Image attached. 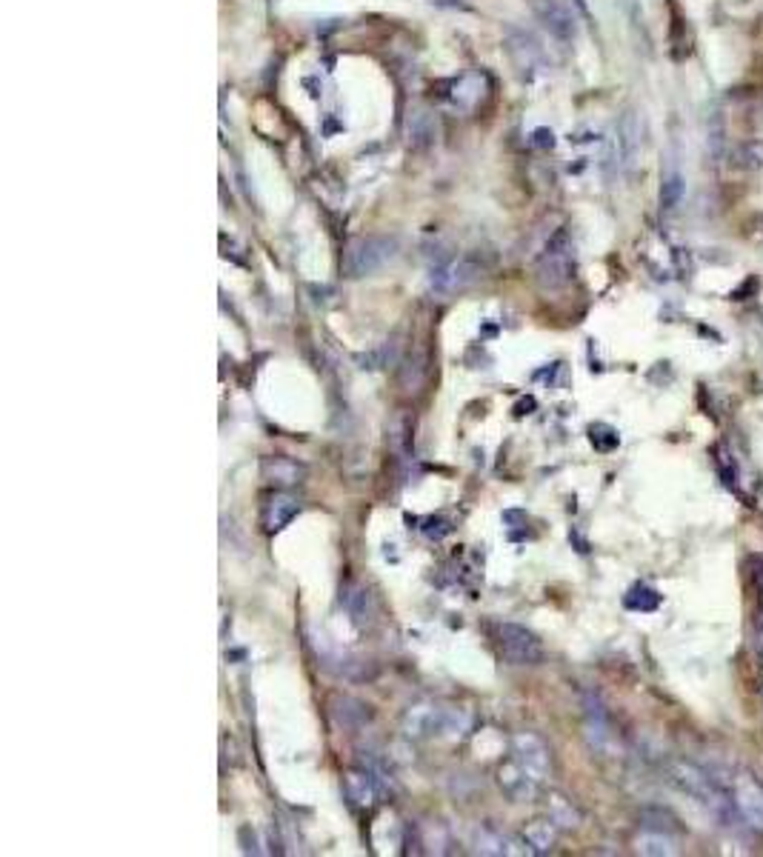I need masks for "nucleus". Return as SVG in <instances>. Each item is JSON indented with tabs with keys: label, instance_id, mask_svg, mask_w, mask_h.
<instances>
[{
	"label": "nucleus",
	"instance_id": "nucleus-1",
	"mask_svg": "<svg viewBox=\"0 0 763 857\" xmlns=\"http://www.w3.org/2000/svg\"><path fill=\"white\" fill-rule=\"evenodd\" d=\"M394 252H398V240L394 238H386V235L363 238L349 247L344 269L349 278H366V275H372V271L384 269L394 257Z\"/></svg>",
	"mask_w": 763,
	"mask_h": 857
},
{
	"label": "nucleus",
	"instance_id": "nucleus-2",
	"mask_svg": "<svg viewBox=\"0 0 763 857\" xmlns=\"http://www.w3.org/2000/svg\"><path fill=\"white\" fill-rule=\"evenodd\" d=\"M670 780L678 786V788H684L686 795L692 797H698L701 804H706L712 812H724L729 809V800H724V792L712 783V778L706 774L701 766H694L689 764V760H672L670 764Z\"/></svg>",
	"mask_w": 763,
	"mask_h": 857
},
{
	"label": "nucleus",
	"instance_id": "nucleus-3",
	"mask_svg": "<svg viewBox=\"0 0 763 857\" xmlns=\"http://www.w3.org/2000/svg\"><path fill=\"white\" fill-rule=\"evenodd\" d=\"M517 766H521L529 778H535L540 786L552 778V755L549 746L543 743L538 734L532 732H517L512 738V755H509Z\"/></svg>",
	"mask_w": 763,
	"mask_h": 857
},
{
	"label": "nucleus",
	"instance_id": "nucleus-4",
	"mask_svg": "<svg viewBox=\"0 0 763 857\" xmlns=\"http://www.w3.org/2000/svg\"><path fill=\"white\" fill-rule=\"evenodd\" d=\"M732 806L749 829L763 832V786L752 772L732 774Z\"/></svg>",
	"mask_w": 763,
	"mask_h": 857
},
{
	"label": "nucleus",
	"instance_id": "nucleus-5",
	"mask_svg": "<svg viewBox=\"0 0 763 857\" xmlns=\"http://www.w3.org/2000/svg\"><path fill=\"white\" fill-rule=\"evenodd\" d=\"M498 646L512 666H538L543 660V646L526 626L503 623L498 629Z\"/></svg>",
	"mask_w": 763,
	"mask_h": 857
},
{
	"label": "nucleus",
	"instance_id": "nucleus-6",
	"mask_svg": "<svg viewBox=\"0 0 763 857\" xmlns=\"http://www.w3.org/2000/svg\"><path fill=\"white\" fill-rule=\"evenodd\" d=\"M572 271H575V255H572L569 235L561 232L547 247V252L540 255L538 280L543 286H549V289H557V286H566L572 280Z\"/></svg>",
	"mask_w": 763,
	"mask_h": 857
},
{
	"label": "nucleus",
	"instance_id": "nucleus-7",
	"mask_svg": "<svg viewBox=\"0 0 763 857\" xmlns=\"http://www.w3.org/2000/svg\"><path fill=\"white\" fill-rule=\"evenodd\" d=\"M403 732L409 738H432V734L458 732V712L438 706H415L403 717Z\"/></svg>",
	"mask_w": 763,
	"mask_h": 857
},
{
	"label": "nucleus",
	"instance_id": "nucleus-8",
	"mask_svg": "<svg viewBox=\"0 0 763 857\" xmlns=\"http://www.w3.org/2000/svg\"><path fill=\"white\" fill-rule=\"evenodd\" d=\"M498 783H500V792L507 795L512 804H529V800H535L543 788L535 778H529L512 757L498 769Z\"/></svg>",
	"mask_w": 763,
	"mask_h": 857
},
{
	"label": "nucleus",
	"instance_id": "nucleus-9",
	"mask_svg": "<svg viewBox=\"0 0 763 857\" xmlns=\"http://www.w3.org/2000/svg\"><path fill=\"white\" fill-rule=\"evenodd\" d=\"M301 512V500L289 492H275L264 503V529L266 532H280L283 526H289L295 514Z\"/></svg>",
	"mask_w": 763,
	"mask_h": 857
},
{
	"label": "nucleus",
	"instance_id": "nucleus-10",
	"mask_svg": "<svg viewBox=\"0 0 763 857\" xmlns=\"http://www.w3.org/2000/svg\"><path fill=\"white\" fill-rule=\"evenodd\" d=\"M481 275V269L469 263V261H452V263H446L441 266L438 271L432 275V289H438V292H455V289H463V286H469L475 283Z\"/></svg>",
	"mask_w": 763,
	"mask_h": 857
},
{
	"label": "nucleus",
	"instance_id": "nucleus-11",
	"mask_svg": "<svg viewBox=\"0 0 763 857\" xmlns=\"http://www.w3.org/2000/svg\"><path fill=\"white\" fill-rule=\"evenodd\" d=\"M535 6H538L540 20L547 23V29L555 37H561V40L575 37V20H572L569 9L561 4V0H538Z\"/></svg>",
	"mask_w": 763,
	"mask_h": 857
},
{
	"label": "nucleus",
	"instance_id": "nucleus-12",
	"mask_svg": "<svg viewBox=\"0 0 763 857\" xmlns=\"http://www.w3.org/2000/svg\"><path fill=\"white\" fill-rule=\"evenodd\" d=\"M344 795L355 809H369L377 797V788L369 772H349L344 778Z\"/></svg>",
	"mask_w": 763,
	"mask_h": 857
},
{
	"label": "nucleus",
	"instance_id": "nucleus-13",
	"mask_svg": "<svg viewBox=\"0 0 763 857\" xmlns=\"http://www.w3.org/2000/svg\"><path fill=\"white\" fill-rule=\"evenodd\" d=\"M261 472H264L266 481L278 483V486H295V483H301L306 478V469L301 464H295V460H289V457H266L261 464Z\"/></svg>",
	"mask_w": 763,
	"mask_h": 857
},
{
	"label": "nucleus",
	"instance_id": "nucleus-14",
	"mask_svg": "<svg viewBox=\"0 0 763 857\" xmlns=\"http://www.w3.org/2000/svg\"><path fill=\"white\" fill-rule=\"evenodd\" d=\"M586 738H589V743L597 752H612V729L604 715V706L589 703V712H586Z\"/></svg>",
	"mask_w": 763,
	"mask_h": 857
},
{
	"label": "nucleus",
	"instance_id": "nucleus-15",
	"mask_svg": "<svg viewBox=\"0 0 763 857\" xmlns=\"http://www.w3.org/2000/svg\"><path fill=\"white\" fill-rule=\"evenodd\" d=\"M524 843H526V849L532 852V854H547L555 849V840H557V826L552 821H532V823H526L524 829Z\"/></svg>",
	"mask_w": 763,
	"mask_h": 857
},
{
	"label": "nucleus",
	"instance_id": "nucleus-16",
	"mask_svg": "<svg viewBox=\"0 0 763 857\" xmlns=\"http://www.w3.org/2000/svg\"><path fill=\"white\" fill-rule=\"evenodd\" d=\"M637 852H640V854H678V835L649 832V829H640Z\"/></svg>",
	"mask_w": 763,
	"mask_h": 857
},
{
	"label": "nucleus",
	"instance_id": "nucleus-17",
	"mask_svg": "<svg viewBox=\"0 0 763 857\" xmlns=\"http://www.w3.org/2000/svg\"><path fill=\"white\" fill-rule=\"evenodd\" d=\"M763 166V143L760 141H741L732 149V169L758 172Z\"/></svg>",
	"mask_w": 763,
	"mask_h": 857
},
{
	"label": "nucleus",
	"instance_id": "nucleus-18",
	"mask_svg": "<svg viewBox=\"0 0 763 857\" xmlns=\"http://www.w3.org/2000/svg\"><path fill=\"white\" fill-rule=\"evenodd\" d=\"M637 134H640L637 117H635V115H626V117L621 120V158H623V163H629V166L635 163L637 149H640V138H637Z\"/></svg>",
	"mask_w": 763,
	"mask_h": 857
},
{
	"label": "nucleus",
	"instance_id": "nucleus-19",
	"mask_svg": "<svg viewBox=\"0 0 763 857\" xmlns=\"http://www.w3.org/2000/svg\"><path fill=\"white\" fill-rule=\"evenodd\" d=\"M640 829H649V832H666V835H680V823L672 812L666 809H646L640 814Z\"/></svg>",
	"mask_w": 763,
	"mask_h": 857
},
{
	"label": "nucleus",
	"instance_id": "nucleus-20",
	"mask_svg": "<svg viewBox=\"0 0 763 857\" xmlns=\"http://www.w3.org/2000/svg\"><path fill=\"white\" fill-rule=\"evenodd\" d=\"M547 806H549V821H552V823H555L557 829H575V826L580 823V814H578V809L572 806L566 797H561V795H552Z\"/></svg>",
	"mask_w": 763,
	"mask_h": 857
},
{
	"label": "nucleus",
	"instance_id": "nucleus-21",
	"mask_svg": "<svg viewBox=\"0 0 763 857\" xmlns=\"http://www.w3.org/2000/svg\"><path fill=\"white\" fill-rule=\"evenodd\" d=\"M684 189H686L684 174H680L678 169H672L663 178V186H661V206L663 209H675L680 203V198H684Z\"/></svg>",
	"mask_w": 763,
	"mask_h": 857
},
{
	"label": "nucleus",
	"instance_id": "nucleus-22",
	"mask_svg": "<svg viewBox=\"0 0 763 857\" xmlns=\"http://www.w3.org/2000/svg\"><path fill=\"white\" fill-rule=\"evenodd\" d=\"M658 603H661V594L655 589H649V586H635L629 594H626V606H629V609L652 611V609H658Z\"/></svg>",
	"mask_w": 763,
	"mask_h": 857
},
{
	"label": "nucleus",
	"instance_id": "nucleus-23",
	"mask_svg": "<svg viewBox=\"0 0 763 857\" xmlns=\"http://www.w3.org/2000/svg\"><path fill=\"white\" fill-rule=\"evenodd\" d=\"M434 6H452V9H463L460 0H432Z\"/></svg>",
	"mask_w": 763,
	"mask_h": 857
}]
</instances>
